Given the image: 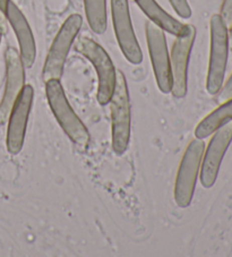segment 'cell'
I'll return each instance as SVG.
<instances>
[{
  "label": "cell",
  "mask_w": 232,
  "mask_h": 257,
  "mask_svg": "<svg viewBox=\"0 0 232 257\" xmlns=\"http://www.w3.org/2000/svg\"><path fill=\"white\" fill-rule=\"evenodd\" d=\"M83 25V19L81 15L73 14L65 21V23L57 33L55 40L48 52L46 63L43 67V81L48 82L51 79H60L64 72V66L67 56L73 46L75 39L77 38Z\"/></svg>",
  "instance_id": "5"
},
{
  "label": "cell",
  "mask_w": 232,
  "mask_h": 257,
  "mask_svg": "<svg viewBox=\"0 0 232 257\" xmlns=\"http://www.w3.org/2000/svg\"><path fill=\"white\" fill-rule=\"evenodd\" d=\"M196 29L193 25H187L186 32L177 37L171 50L170 70L172 86L171 93L175 97L181 99L187 94V79H188V64L191 49L194 46Z\"/></svg>",
  "instance_id": "7"
},
{
  "label": "cell",
  "mask_w": 232,
  "mask_h": 257,
  "mask_svg": "<svg viewBox=\"0 0 232 257\" xmlns=\"http://www.w3.org/2000/svg\"><path fill=\"white\" fill-rule=\"evenodd\" d=\"M46 92L51 111L67 136L76 145L85 148L90 143V134L81 119L76 116L73 108L70 107L59 79L48 81L46 83Z\"/></svg>",
  "instance_id": "1"
},
{
  "label": "cell",
  "mask_w": 232,
  "mask_h": 257,
  "mask_svg": "<svg viewBox=\"0 0 232 257\" xmlns=\"http://www.w3.org/2000/svg\"><path fill=\"white\" fill-rule=\"evenodd\" d=\"M34 90L31 85H24L17 97L10 114L7 131V150L11 154H19L24 144L26 125L32 108Z\"/></svg>",
  "instance_id": "11"
},
{
  "label": "cell",
  "mask_w": 232,
  "mask_h": 257,
  "mask_svg": "<svg viewBox=\"0 0 232 257\" xmlns=\"http://www.w3.org/2000/svg\"><path fill=\"white\" fill-rule=\"evenodd\" d=\"M111 13L114 33L122 52L129 63L140 65L143 61V52L132 24L128 0H111Z\"/></svg>",
  "instance_id": "9"
},
{
  "label": "cell",
  "mask_w": 232,
  "mask_h": 257,
  "mask_svg": "<svg viewBox=\"0 0 232 257\" xmlns=\"http://www.w3.org/2000/svg\"><path fill=\"white\" fill-rule=\"evenodd\" d=\"M84 8L91 30L96 34H103L108 25L106 0H84Z\"/></svg>",
  "instance_id": "16"
},
{
  "label": "cell",
  "mask_w": 232,
  "mask_h": 257,
  "mask_svg": "<svg viewBox=\"0 0 232 257\" xmlns=\"http://www.w3.org/2000/svg\"><path fill=\"white\" fill-rule=\"evenodd\" d=\"M169 2L175 12L182 19H189L191 16V10L187 0H169Z\"/></svg>",
  "instance_id": "17"
},
{
  "label": "cell",
  "mask_w": 232,
  "mask_h": 257,
  "mask_svg": "<svg viewBox=\"0 0 232 257\" xmlns=\"http://www.w3.org/2000/svg\"><path fill=\"white\" fill-rule=\"evenodd\" d=\"M213 134L200 165V183L205 188H211L215 184L223 157L232 142V120L221 126Z\"/></svg>",
  "instance_id": "10"
},
{
  "label": "cell",
  "mask_w": 232,
  "mask_h": 257,
  "mask_svg": "<svg viewBox=\"0 0 232 257\" xmlns=\"http://www.w3.org/2000/svg\"><path fill=\"white\" fill-rule=\"evenodd\" d=\"M221 88L222 90H220L221 91L220 100L222 102H225L227 100L232 99V74H231L230 78L227 79V82L225 83V85Z\"/></svg>",
  "instance_id": "19"
},
{
  "label": "cell",
  "mask_w": 232,
  "mask_h": 257,
  "mask_svg": "<svg viewBox=\"0 0 232 257\" xmlns=\"http://www.w3.org/2000/svg\"><path fill=\"white\" fill-rule=\"evenodd\" d=\"M209 28H211V48H209L206 90L209 94L215 95L220 92L224 81L227 55H229V29L226 28L220 14L212 16Z\"/></svg>",
  "instance_id": "2"
},
{
  "label": "cell",
  "mask_w": 232,
  "mask_h": 257,
  "mask_svg": "<svg viewBox=\"0 0 232 257\" xmlns=\"http://www.w3.org/2000/svg\"><path fill=\"white\" fill-rule=\"evenodd\" d=\"M112 149L117 154L126 152L131 140V100L125 75L117 70L115 85L111 96Z\"/></svg>",
  "instance_id": "4"
},
{
  "label": "cell",
  "mask_w": 232,
  "mask_h": 257,
  "mask_svg": "<svg viewBox=\"0 0 232 257\" xmlns=\"http://www.w3.org/2000/svg\"><path fill=\"white\" fill-rule=\"evenodd\" d=\"M205 150L203 140L196 139L190 142L182 157L175 186V199L178 206L188 207L194 196L196 181Z\"/></svg>",
  "instance_id": "6"
},
{
  "label": "cell",
  "mask_w": 232,
  "mask_h": 257,
  "mask_svg": "<svg viewBox=\"0 0 232 257\" xmlns=\"http://www.w3.org/2000/svg\"><path fill=\"white\" fill-rule=\"evenodd\" d=\"M232 120V99L225 101L224 104L208 114L198 123L195 130L196 139H206L221 126Z\"/></svg>",
  "instance_id": "15"
},
{
  "label": "cell",
  "mask_w": 232,
  "mask_h": 257,
  "mask_svg": "<svg viewBox=\"0 0 232 257\" xmlns=\"http://www.w3.org/2000/svg\"><path fill=\"white\" fill-rule=\"evenodd\" d=\"M229 48L232 50V25L229 29Z\"/></svg>",
  "instance_id": "20"
},
{
  "label": "cell",
  "mask_w": 232,
  "mask_h": 257,
  "mask_svg": "<svg viewBox=\"0 0 232 257\" xmlns=\"http://www.w3.org/2000/svg\"><path fill=\"white\" fill-rule=\"evenodd\" d=\"M135 3L152 23L158 25L166 32L175 35L176 38L186 32L188 24H182L178 20L173 19L155 0H135Z\"/></svg>",
  "instance_id": "14"
},
{
  "label": "cell",
  "mask_w": 232,
  "mask_h": 257,
  "mask_svg": "<svg viewBox=\"0 0 232 257\" xmlns=\"http://www.w3.org/2000/svg\"><path fill=\"white\" fill-rule=\"evenodd\" d=\"M220 16L225 23L226 28L230 29L232 25V0H223Z\"/></svg>",
  "instance_id": "18"
},
{
  "label": "cell",
  "mask_w": 232,
  "mask_h": 257,
  "mask_svg": "<svg viewBox=\"0 0 232 257\" xmlns=\"http://www.w3.org/2000/svg\"><path fill=\"white\" fill-rule=\"evenodd\" d=\"M3 35H4V33L2 32V31H0V43H2V39H3Z\"/></svg>",
  "instance_id": "21"
},
{
  "label": "cell",
  "mask_w": 232,
  "mask_h": 257,
  "mask_svg": "<svg viewBox=\"0 0 232 257\" xmlns=\"http://www.w3.org/2000/svg\"><path fill=\"white\" fill-rule=\"evenodd\" d=\"M145 30L147 47H149L152 66H153L159 90L163 93H170L172 86L170 57H169L164 31L152 23L151 21L146 23Z\"/></svg>",
  "instance_id": "8"
},
{
  "label": "cell",
  "mask_w": 232,
  "mask_h": 257,
  "mask_svg": "<svg viewBox=\"0 0 232 257\" xmlns=\"http://www.w3.org/2000/svg\"><path fill=\"white\" fill-rule=\"evenodd\" d=\"M4 14L6 16V20L11 23L17 40H19L20 55L24 67H32L35 57H37V46H35L34 35L28 23V20L12 0H7L5 8H4Z\"/></svg>",
  "instance_id": "13"
},
{
  "label": "cell",
  "mask_w": 232,
  "mask_h": 257,
  "mask_svg": "<svg viewBox=\"0 0 232 257\" xmlns=\"http://www.w3.org/2000/svg\"><path fill=\"white\" fill-rule=\"evenodd\" d=\"M76 51L83 55L94 66L99 79L97 85V101L101 105H105L110 102L115 85L117 70L110 59L109 55L94 40L83 35L79 37L75 43Z\"/></svg>",
  "instance_id": "3"
},
{
  "label": "cell",
  "mask_w": 232,
  "mask_h": 257,
  "mask_svg": "<svg viewBox=\"0 0 232 257\" xmlns=\"http://www.w3.org/2000/svg\"><path fill=\"white\" fill-rule=\"evenodd\" d=\"M6 61V86L0 103V125L6 122L15 101L25 84L24 64L20 52L15 48H8L5 52Z\"/></svg>",
  "instance_id": "12"
}]
</instances>
